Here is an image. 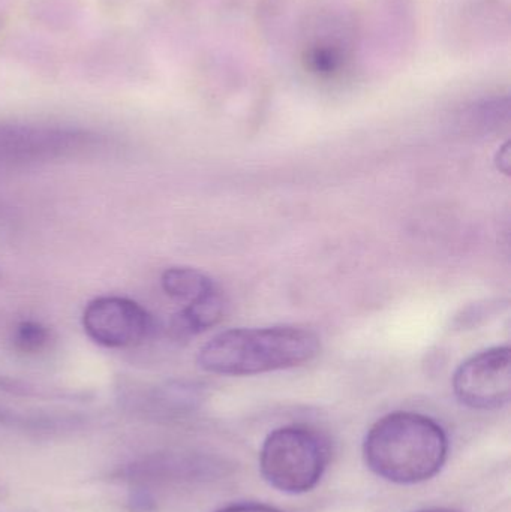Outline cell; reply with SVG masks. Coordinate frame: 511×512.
<instances>
[{
	"instance_id": "1",
	"label": "cell",
	"mask_w": 511,
	"mask_h": 512,
	"mask_svg": "<svg viewBox=\"0 0 511 512\" xmlns=\"http://www.w3.org/2000/svg\"><path fill=\"white\" fill-rule=\"evenodd\" d=\"M449 439L443 427L416 412H393L369 429L363 442L366 465L395 484H419L443 469Z\"/></svg>"
},
{
	"instance_id": "2",
	"label": "cell",
	"mask_w": 511,
	"mask_h": 512,
	"mask_svg": "<svg viewBox=\"0 0 511 512\" xmlns=\"http://www.w3.org/2000/svg\"><path fill=\"white\" fill-rule=\"evenodd\" d=\"M320 348L317 334L306 328H234L209 340L198 352L197 363L215 375H261L309 363Z\"/></svg>"
},
{
	"instance_id": "3",
	"label": "cell",
	"mask_w": 511,
	"mask_h": 512,
	"mask_svg": "<svg viewBox=\"0 0 511 512\" xmlns=\"http://www.w3.org/2000/svg\"><path fill=\"white\" fill-rule=\"evenodd\" d=\"M329 463V447L309 427L285 426L264 439L260 469L279 492L302 495L317 487Z\"/></svg>"
},
{
	"instance_id": "4",
	"label": "cell",
	"mask_w": 511,
	"mask_h": 512,
	"mask_svg": "<svg viewBox=\"0 0 511 512\" xmlns=\"http://www.w3.org/2000/svg\"><path fill=\"white\" fill-rule=\"evenodd\" d=\"M462 405L477 411L503 408L511 397V349L495 346L468 358L453 376Z\"/></svg>"
},
{
	"instance_id": "5",
	"label": "cell",
	"mask_w": 511,
	"mask_h": 512,
	"mask_svg": "<svg viewBox=\"0 0 511 512\" xmlns=\"http://www.w3.org/2000/svg\"><path fill=\"white\" fill-rule=\"evenodd\" d=\"M83 328L93 342L104 348H134L149 339L153 319L131 298L104 295L87 304Z\"/></svg>"
},
{
	"instance_id": "6",
	"label": "cell",
	"mask_w": 511,
	"mask_h": 512,
	"mask_svg": "<svg viewBox=\"0 0 511 512\" xmlns=\"http://www.w3.org/2000/svg\"><path fill=\"white\" fill-rule=\"evenodd\" d=\"M225 298L218 288L197 300L189 301L170 321V334L177 340L191 339L215 327L225 313Z\"/></svg>"
},
{
	"instance_id": "7",
	"label": "cell",
	"mask_w": 511,
	"mask_h": 512,
	"mask_svg": "<svg viewBox=\"0 0 511 512\" xmlns=\"http://www.w3.org/2000/svg\"><path fill=\"white\" fill-rule=\"evenodd\" d=\"M161 286L165 294L176 300L194 301L218 286L203 271L191 267H171L162 273Z\"/></svg>"
},
{
	"instance_id": "8",
	"label": "cell",
	"mask_w": 511,
	"mask_h": 512,
	"mask_svg": "<svg viewBox=\"0 0 511 512\" xmlns=\"http://www.w3.org/2000/svg\"><path fill=\"white\" fill-rule=\"evenodd\" d=\"M51 342H53V334L41 322H20L12 333V346L15 351L29 357L47 351Z\"/></svg>"
},
{
	"instance_id": "9",
	"label": "cell",
	"mask_w": 511,
	"mask_h": 512,
	"mask_svg": "<svg viewBox=\"0 0 511 512\" xmlns=\"http://www.w3.org/2000/svg\"><path fill=\"white\" fill-rule=\"evenodd\" d=\"M216 512H282L276 510V508L269 507V505L261 504H239L231 505V507L222 508V510Z\"/></svg>"
},
{
	"instance_id": "10",
	"label": "cell",
	"mask_w": 511,
	"mask_h": 512,
	"mask_svg": "<svg viewBox=\"0 0 511 512\" xmlns=\"http://www.w3.org/2000/svg\"><path fill=\"white\" fill-rule=\"evenodd\" d=\"M497 159L498 168H500L503 173L509 174L511 165L510 144H506V146L501 147L500 152H498Z\"/></svg>"
},
{
	"instance_id": "11",
	"label": "cell",
	"mask_w": 511,
	"mask_h": 512,
	"mask_svg": "<svg viewBox=\"0 0 511 512\" xmlns=\"http://www.w3.org/2000/svg\"><path fill=\"white\" fill-rule=\"evenodd\" d=\"M419 512H461V511L452 510V508H431V510H423V511H419Z\"/></svg>"
}]
</instances>
